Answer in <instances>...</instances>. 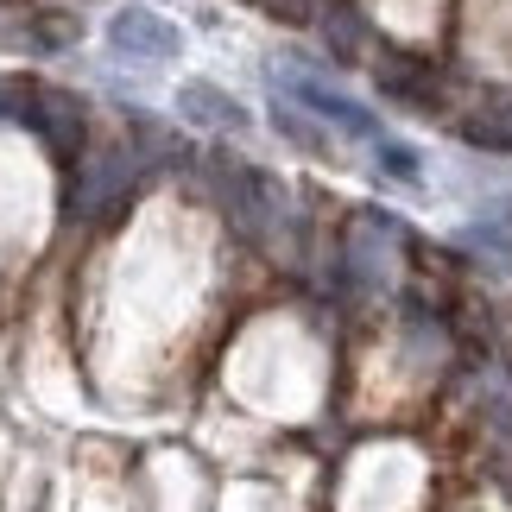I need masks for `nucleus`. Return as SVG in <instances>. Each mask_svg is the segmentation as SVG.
I'll return each instance as SVG.
<instances>
[{
	"instance_id": "1",
	"label": "nucleus",
	"mask_w": 512,
	"mask_h": 512,
	"mask_svg": "<svg viewBox=\"0 0 512 512\" xmlns=\"http://www.w3.org/2000/svg\"><path fill=\"white\" fill-rule=\"evenodd\" d=\"M108 45L121 57H140V64H171L177 51H184V32L159 19L152 7H121L108 19Z\"/></svg>"
},
{
	"instance_id": "2",
	"label": "nucleus",
	"mask_w": 512,
	"mask_h": 512,
	"mask_svg": "<svg viewBox=\"0 0 512 512\" xmlns=\"http://www.w3.org/2000/svg\"><path fill=\"white\" fill-rule=\"evenodd\" d=\"M291 95L310 108V114H323L329 127H342V133H354V140H373L380 146L386 140V127H380V114L373 108H361L354 95H342V89H329V83H317V76H291Z\"/></svg>"
},
{
	"instance_id": "3",
	"label": "nucleus",
	"mask_w": 512,
	"mask_h": 512,
	"mask_svg": "<svg viewBox=\"0 0 512 512\" xmlns=\"http://www.w3.org/2000/svg\"><path fill=\"white\" fill-rule=\"evenodd\" d=\"M177 108H184L190 121H203V127H247V108L234 102V95L209 89V83H190L184 95H177Z\"/></svg>"
},
{
	"instance_id": "4",
	"label": "nucleus",
	"mask_w": 512,
	"mask_h": 512,
	"mask_svg": "<svg viewBox=\"0 0 512 512\" xmlns=\"http://www.w3.org/2000/svg\"><path fill=\"white\" fill-rule=\"evenodd\" d=\"M373 152H380V165H386L392 177H399V184H418V177H424V165H418V152H411V146H399V140H380V146H373Z\"/></svg>"
}]
</instances>
